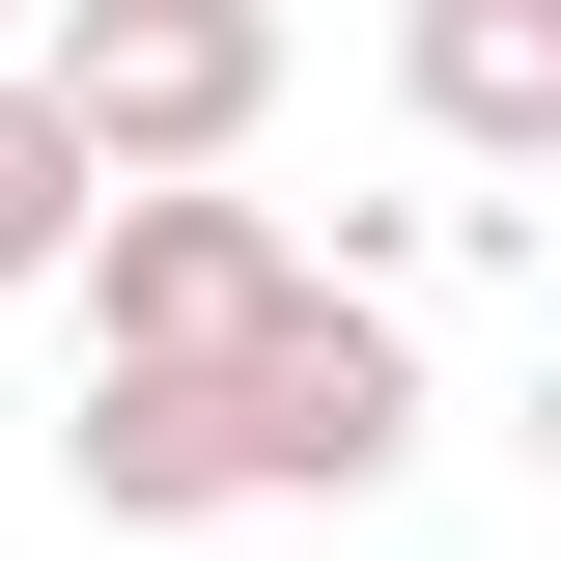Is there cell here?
Masks as SVG:
<instances>
[{
  "label": "cell",
  "instance_id": "obj_5",
  "mask_svg": "<svg viewBox=\"0 0 561 561\" xmlns=\"http://www.w3.org/2000/svg\"><path fill=\"white\" fill-rule=\"evenodd\" d=\"M57 478H84V534H197L225 505V393L197 365H84L57 393Z\"/></svg>",
  "mask_w": 561,
  "mask_h": 561
},
{
  "label": "cell",
  "instance_id": "obj_4",
  "mask_svg": "<svg viewBox=\"0 0 561 561\" xmlns=\"http://www.w3.org/2000/svg\"><path fill=\"white\" fill-rule=\"evenodd\" d=\"M393 84L449 169H561V0H393Z\"/></svg>",
  "mask_w": 561,
  "mask_h": 561
},
{
  "label": "cell",
  "instance_id": "obj_3",
  "mask_svg": "<svg viewBox=\"0 0 561 561\" xmlns=\"http://www.w3.org/2000/svg\"><path fill=\"white\" fill-rule=\"evenodd\" d=\"M280 280H309V253H280L225 169H113V197H84V253H57V309H84V365H225Z\"/></svg>",
  "mask_w": 561,
  "mask_h": 561
},
{
  "label": "cell",
  "instance_id": "obj_6",
  "mask_svg": "<svg viewBox=\"0 0 561 561\" xmlns=\"http://www.w3.org/2000/svg\"><path fill=\"white\" fill-rule=\"evenodd\" d=\"M84 197H113V169L57 140V84H0V280H57V253H84Z\"/></svg>",
  "mask_w": 561,
  "mask_h": 561
},
{
  "label": "cell",
  "instance_id": "obj_2",
  "mask_svg": "<svg viewBox=\"0 0 561 561\" xmlns=\"http://www.w3.org/2000/svg\"><path fill=\"white\" fill-rule=\"evenodd\" d=\"M197 393H225V505H365V478L421 449V337H393V309H337V280H280Z\"/></svg>",
  "mask_w": 561,
  "mask_h": 561
},
{
  "label": "cell",
  "instance_id": "obj_1",
  "mask_svg": "<svg viewBox=\"0 0 561 561\" xmlns=\"http://www.w3.org/2000/svg\"><path fill=\"white\" fill-rule=\"evenodd\" d=\"M28 84H57L84 169H253V113H280V0H57Z\"/></svg>",
  "mask_w": 561,
  "mask_h": 561
}]
</instances>
